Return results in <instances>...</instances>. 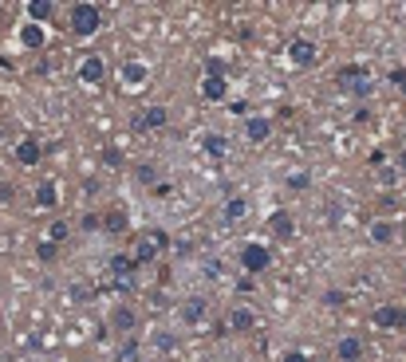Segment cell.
I'll list each match as a JSON object with an SVG mask.
<instances>
[{"instance_id": "cell-1", "label": "cell", "mask_w": 406, "mask_h": 362, "mask_svg": "<svg viewBox=\"0 0 406 362\" xmlns=\"http://www.w3.org/2000/svg\"><path fill=\"white\" fill-rule=\"evenodd\" d=\"M67 28H71L79 40L95 36L99 28H103V8H99V4H87V0L71 4V8H67Z\"/></svg>"}, {"instance_id": "cell-2", "label": "cell", "mask_w": 406, "mask_h": 362, "mask_svg": "<svg viewBox=\"0 0 406 362\" xmlns=\"http://www.w3.org/2000/svg\"><path fill=\"white\" fill-rule=\"evenodd\" d=\"M119 83H123V91H142L150 83V63L146 60H123L119 63Z\"/></svg>"}, {"instance_id": "cell-3", "label": "cell", "mask_w": 406, "mask_h": 362, "mask_svg": "<svg viewBox=\"0 0 406 362\" xmlns=\"http://www.w3.org/2000/svg\"><path fill=\"white\" fill-rule=\"evenodd\" d=\"M166 107L162 103H154V107H142V110H135V119H130V130L135 134H150V130H162L166 126Z\"/></svg>"}, {"instance_id": "cell-4", "label": "cell", "mask_w": 406, "mask_h": 362, "mask_svg": "<svg viewBox=\"0 0 406 362\" xmlns=\"http://www.w3.org/2000/svg\"><path fill=\"white\" fill-rule=\"evenodd\" d=\"M371 323L379 327V331H398V327H406V307L403 303H379L371 311Z\"/></svg>"}, {"instance_id": "cell-5", "label": "cell", "mask_w": 406, "mask_h": 362, "mask_svg": "<svg viewBox=\"0 0 406 362\" xmlns=\"http://www.w3.org/2000/svg\"><path fill=\"white\" fill-rule=\"evenodd\" d=\"M269 264H272V252L264 248V244H245L241 248V268H245L248 276H260V272H269Z\"/></svg>"}, {"instance_id": "cell-6", "label": "cell", "mask_w": 406, "mask_h": 362, "mask_svg": "<svg viewBox=\"0 0 406 362\" xmlns=\"http://www.w3.org/2000/svg\"><path fill=\"white\" fill-rule=\"evenodd\" d=\"M107 327H111L115 335H126V338H130V335H135V327H138V311L130 307V303H115Z\"/></svg>"}, {"instance_id": "cell-7", "label": "cell", "mask_w": 406, "mask_h": 362, "mask_svg": "<svg viewBox=\"0 0 406 362\" xmlns=\"http://www.w3.org/2000/svg\"><path fill=\"white\" fill-rule=\"evenodd\" d=\"M205 315H210V300H205V295H189V300L178 307L182 327H201V323H205Z\"/></svg>"}, {"instance_id": "cell-8", "label": "cell", "mask_w": 406, "mask_h": 362, "mask_svg": "<svg viewBox=\"0 0 406 362\" xmlns=\"http://www.w3.org/2000/svg\"><path fill=\"white\" fill-rule=\"evenodd\" d=\"M288 60H292V67H316L320 63V48L312 40H292L288 44Z\"/></svg>"}, {"instance_id": "cell-9", "label": "cell", "mask_w": 406, "mask_h": 362, "mask_svg": "<svg viewBox=\"0 0 406 362\" xmlns=\"http://www.w3.org/2000/svg\"><path fill=\"white\" fill-rule=\"evenodd\" d=\"M269 232L276 236V241H292V236H296L292 209H276V213H269Z\"/></svg>"}, {"instance_id": "cell-10", "label": "cell", "mask_w": 406, "mask_h": 362, "mask_svg": "<svg viewBox=\"0 0 406 362\" xmlns=\"http://www.w3.org/2000/svg\"><path fill=\"white\" fill-rule=\"evenodd\" d=\"M201 95L210 98V103H221V98L229 95V83H225V71H205V79H201Z\"/></svg>"}, {"instance_id": "cell-11", "label": "cell", "mask_w": 406, "mask_h": 362, "mask_svg": "<svg viewBox=\"0 0 406 362\" xmlns=\"http://www.w3.org/2000/svg\"><path fill=\"white\" fill-rule=\"evenodd\" d=\"M245 138L253 146L269 142V138H272V122L264 119V114H248V119H245Z\"/></svg>"}, {"instance_id": "cell-12", "label": "cell", "mask_w": 406, "mask_h": 362, "mask_svg": "<svg viewBox=\"0 0 406 362\" xmlns=\"http://www.w3.org/2000/svg\"><path fill=\"white\" fill-rule=\"evenodd\" d=\"M253 327H257V315L248 311V307H233L229 319H225V331H229V335H245V331H253Z\"/></svg>"}, {"instance_id": "cell-13", "label": "cell", "mask_w": 406, "mask_h": 362, "mask_svg": "<svg viewBox=\"0 0 406 362\" xmlns=\"http://www.w3.org/2000/svg\"><path fill=\"white\" fill-rule=\"evenodd\" d=\"M32 201H36V209H56V205H60V185H56V178L40 181L36 193H32Z\"/></svg>"}, {"instance_id": "cell-14", "label": "cell", "mask_w": 406, "mask_h": 362, "mask_svg": "<svg viewBox=\"0 0 406 362\" xmlns=\"http://www.w3.org/2000/svg\"><path fill=\"white\" fill-rule=\"evenodd\" d=\"M367 232H371V241H375V244H394V241H398V221L375 217V221L367 225Z\"/></svg>"}, {"instance_id": "cell-15", "label": "cell", "mask_w": 406, "mask_h": 362, "mask_svg": "<svg viewBox=\"0 0 406 362\" xmlns=\"http://www.w3.org/2000/svg\"><path fill=\"white\" fill-rule=\"evenodd\" d=\"M40 157H44V146H40L36 138H20V142H16V162H20V166H40Z\"/></svg>"}, {"instance_id": "cell-16", "label": "cell", "mask_w": 406, "mask_h": 362, "mask_svg": "<svg viewBox=\"0 0 406 362\" xmlns=\"http://www.w3.org/2000/svg\"><path fill=\"white\" fill-rule=\"evenodd\" d=\"M103 75H107V63L99 60V55H87L83 63H79V79H83L87 87H95L103 83Z\"/></svg>"}, {"instance_id": "cell-17", "label": "cell", "mask_w": 406, "mask_h": 362, "mask_svg": "<svg viewBox=\"0 0 406 362\" xmlns=\"http://www.w3.org/2000/svg\"><path fill=\"white\" fill-rule=\"evenodd\" d=\"M335 359L339 362H359L363 359V338L359 335H344L339 338V347H335Z\"/></svg>"}, {"instance_id": "cell-18", "label": "cell", "mask_w": 406, "mask_h": 362, "mask_svg": "<svg viewBox=\"0 0 406 362\" xmlns=\"http://www.w3.org/2000/svg\"><path fill=\"white\" fill-rule=\"evenodd\" d=\"M20 44H24L28 51H40L44 44H48V32H44L40 24H28L24 20V24H20Z\"/></svg>"}, {"instance_id": "cell-19", "label": "cell", "mask_w": 406, "mask_h": 362, "mask_svg": "<svg viewBox=\"0 0 406 362\" xmlns=\"http://www.w3.org/2000/svg\"><path fill=\"white\" fill-rule=\"evenodd\" d=\"M24 12H28V24H40V28H44V20H51V16H56V4H51V0H32Z\"/></svg>"}, {"instance_id": "cell-20", "label": "cell", "mask_w": 406, "mask_h": 362, "mask_svg": "<svg viewBox=\"0 0 406 362\" xmlns=\"http://www.w3.org/2000/svg\"><path fill=\"white\" fill-rule=\"evenodd\" d=\"M339 91L363 103V98H371V95H375V79H371V75H367V79H351V83H339Z\"/></svg>"}, {"instance_id": "cell-21", "label": "cell", "mask_w": 406, "mask_h": 362, "mask_svg": "<svg viewBox=\"0 0 406 362\" xmlns=\"http://www.w3.org/2000/svg\"><path fill=\"white\" fill-rule=\"evenodd\" d=\"M103 229L115 232V236L130 229V217H126V209H107V213H103Z\"/></svg>"}, {"instance_id": "cell-22", "label": "cell", "mask_w": 406, "mask_h": 362, "mask_svg": "<svg viewBox=\"0 0 406 362\" xmlns=\"http://www.w3.org/2000/svg\"><path fill=\"white\" fill-rule=\"evenodd\" d=\"M115 362H142V343H138L135 335L126 338L123 347H119V354H115Z\"/></svg>"}, {"instance_id": "cell-23", "label": "cell", "mask_w": 406, "mask_h": 362, "mask_svg": "<svg viewBox=\"0 0 406 362\" xmlns=\"http://www.w3.org/2000/svg\"><path fill=\"white\" fill-rule=\"evenodd\" d=\"M201 146H205V154L210 157H225L229 154V138H225V134H205V142Z\"/></svg>"}, {"instance_id": "cell-24", "label": "cell", "mask_w": 406, "mask_h": 362, "mask_svg": "<svg viewBox=\"0 0 406 362\" xmlns=\"http://www.w3.org/2000/svg\"><path fill=\"white\" fill-rule=\"evenodd\" d=\"M371 67H363V63H347V67H339L335 71V83H351V79H367Z\"/></svg>"}, {"instance_id": "cell-25", "label": "cell", "mask_w": 406, "mask_h": 362, "mask_svg": "<svg viewBox=\"0 0 406 362\" xmlns=\"http://www.w3.org/2000/svg\"><path fill=\"white\" fill-rule=\"evenodd\" d=\"M154 256H158V248H154V241H150V236H142V241L135 244V264L142 268V264H150Z\"/></svg>"}, {"instance_id": "cell-26", "label": "cell", "mask_w": 406, "mask_h": 362, "mask_svg": "<svg viewBox=\"0 0 406 362\" xmlns=\"http://www.w3.org/2000/svg\"><path fill=\"white\" fill-rule=\"evenodd\" d=\"M248 213V197H229L225 201V221H241Z\"/></svg>"}, {"instance_id": "cell-27", "label": "cell", "mask_w": 406, "mask_h": 362, "mask_svg": "<svg viewBox=\"0 0 406 362\" xmlns=\"http://www.w3.org/2000/svg\"><path fill=\"white\" fill-rule=\"evenodd\" d=\"M67 236H71V225H67V221H51V229H48V236H44V241H51V244H63V241H67Z\"/></svg>"}, {"instance_id": "cell-28", "label": "cell", "mask_w": 406, "mask_h": 362, "mask_svg": "<svg viewBox=\"0 0 406 362\" xmlns=\"http://www.w3.org/2000/svg\"><path fill=\"white\" fill-rule=\"evenodd\" d=\"M56 256H60V244H51V241H40L36 244V260H40V264H51Z\"/></svg>"}, {"instance_id": "cell-29", "label": "cell", "mask_w": 406, "mask_h": 362, "mask_svg": "<svg viewBox=\"0 0 406 362\" xmlns=\"http://www.w3.org/2000/svg\"><path fill=\"white\" fill-rule=\"evenodd\" d=\"M308 185H312V173H308V169H296L292 178H288V189H296V193H304Z\"/></svg>"}, {"instance_id": "cell-30", "label": "cell", "mask_w": 406, "mask_h": 362, "mask_svg": "<svg viewBox=\"0 0 406 362\" xmlns=\"http://www.w3.org/2000/svg\"><path fill=\"white\" fill-rule=\"evenodd\" d=\"M103 166H123V150H115V146H103Z\"/></svg>"}, {"instance_id": "cell-31", "label": "cell", "mask_w": 406, "mask_h": 362, "mask_svg": "<svg viewBox=\"0 0 406 362\" xmlns=\"http://www.w3.org/2000/svg\"><path fill=\"white\" fill-rule=\"evenodd\" d=\"M135 178L142 181V185H154V181H158V169H154V166H138Z\"/></svg>"}, {"instance_id": "cell-32", "label": "cell", "mask_w": 406, "mask_h": 362, "mask_svg": "<svg viewBox=\"0 0 406 362\" xmlns=\"http://www.w3.org/2000/svg\"><path fill=\"white\" fill-rule=\"evenodd\" d=\"M79 229H83V232L103 229V217H99V213H83V221H79Z\"/></svg>"}, {"instance_id": "cell-33", "label": "cell", "mask_w": 406, "mask_h": 362, "mask_svg": "<svg viewBox=\"0 0 406 362\" xmlns=\"http://www.w3.org/2000/svg\"><path fill=\"white\" fill-rule=\"evenodd\" d=\"M344 303H347V295H344V291H323V307H344Z\"/></svg>"}, {"instance_id": "cell-34", "label": "cell", "mask_w": 406, "mask_h": 362, "mask_svg": "<svg viewBox=\"0 0 406 362\" xmlns=\"http://www.w3.org/2000/svg\"><path fill=\"white\" fill-rule=\"evenodd\" d=\"M398 178H403V173H398L394 166H382V169H379V181H382V185H394Z\"/></svg>"}, {"instance_id": "cell-35", "label": "cell", "mask_w": 406, "mask_h": 362, "mask_svg": "<svg viewBox=\"0 0 406 362\" xmlns=\"http://www.w3.org/2000/svg\"><path fill=\"white\" fill-rule=\"evenodd\" d=\"M253 288H257V279H253V276H241V279H237V291H241V295H248Z\"/></svg>"}, {"instance_id": "cell-36", "label": "cell", "mask_w": 406, "mask_h": 362, "mask_svg": "<svg viewBox=\"0 0 406 362\" xmlns=\"http://www.w3.org/2000/svg\"><path fill=\"white\" fill-rule=\"evenodd\" d=\"M12 197H16V189H12V185H8V181H0V205H8Z\"/></svg>"}, {"instance_id": "cell-37", "label": "cell", "mask_w": 406, "mask_h": 362, "mask_svg": "<svg viewBox=\"0 0 406 362\" xmlns=\"http://www.w3.org/2000/svg\"><path fill=\"white\" fill-rule=\"evenodd\" d=\"M280 362H312L308 354H304V350H284V359Z\"/></svg>"}, {"instance_id": "cell-38", "label": "cell", "mask_w": 406, "mask_h": 362, "mask_svg": "<svg viewBox=\"0 0 406 362\" xmlns=\"http://www.w3.org/2000/svg\"><path fill=\"white\" fill-rule=\"evenodd\" d=\"M221 272H225V264H221V260H210V264H205V276H210V279H217Z\"/></svg>"}, {"instance_id": "cell-39", "label": "cell", "mask_w": 406, "mask_h": 362, "mask_svg": "<svg viewBox=\"0 0 406 362\" xmlns=\"http://www.w3.org/2000/svg\"><path fill=\"white\" fill-rule=\"evenodd\" d=\"M391 83H398V91L406 95V71H391Z\"/></svg>"}, {"instance_id": "cell-40", "label": "cell", "mask_w": 406, "mask_h": 362, "mask_svg": "<svg viewBox=\"0 0 406 362\" xmlns=\"http://www.w3.org/2000/svg\"><path fill=\"white\" fill-rule=\"evenodd\" d=\"M394 169H398V173H406V146L398 150V157H394Z\"/></svg>"}, {"instance_id": "cell-41", "label": "cell", "mask_w": 406, "mask_h": 362, "mask_svg": "<svg viewBox=\"0 0 406 362\" xmlns=\"http://www.w3.org/2000/svg\"><path fill=\"white\" fill-rule=\"evenodd\" d=\"M355 122H371V107H355Z\"/></svg>"}]
</instances>
